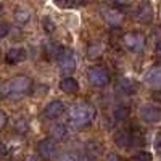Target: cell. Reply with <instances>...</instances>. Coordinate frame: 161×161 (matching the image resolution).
<instances>
[{"label":"cell","mask_w":161,"mask_h":161,"mask_svg":"<svg viewBox=\"0 0 161 161\" xmlns=\"http://www.w3.org/2000/svg\"><path fill=\"white\" fill-rule=\"evenodd\" d=\"M118 89L123 92V93H126V95H130V93H134L136 92V89H137V86H136V82L130 79V77H119V80H118Z\"/></svg>","instance_id":"obj_14"},{"label":"cell","mask_w":161,"mask_h":161,"mask_svg":"<svg viewBox=\"0 0 161 161\" xmlns=\"http://www.w3.org/2000/svg\"><path fill=\"white\" fill-rule=\"evenodd\" d=\"M136 19L142 24H148L153 19V8L148 0H142L136 10Z\"/></svg>","instance_id":"obj_7"},{"label":"cell","mask_w":161,"mask_h":161,"mask_svg":"<svg viewBox=\"0 0 161 161\" xmlns=\"http://www.w3.org/2000/svg\"><path fill=\"white\" fill-rule=\"evenodd\" d=\"M37 153L42 156V159L55 158V155H57V142H55V139L48 137V139L40 140L39 145H37Z\"/></svg>","instance_id":"obj_6"},{"label":"cell","mask_w":161,"mask_h":161,"mask_svg":"<svg viewBox=\"0 0 161 161\" xmlns=\"http://www.w3.org/2000/svg\"><path fill=\"white\" fill-rule=\"evenodd\" d=\"M60 90H63L64 93H74L79 90V84L74 77H64L60 82Z\"/></svg>","instance_id":"obj_15"},{"label":"cell","mask_w":161,"mask_h":161,"mask_svg":"<svg viewBox=\"0 0 161 161\" xmlns=\"http://www.w3.org/2000/svg\"><path fill=\"white\" fill-rule=\"evenodd\" d=\"M55 3L60 8H71L74 5V0H55Z\"/></svg>","instance_id":"obj_24"},{"label":"cell","mask_w":161,"mask_h":161,"mask_svg":"<svg viewBox=\"0 0 161 161\" xmlns=\"http://www.w3.org/2000/svg\"><path fill=\"white\" fill-rule=\"evenodd\" d=\"M15 19H16L19 24H26V23L31 19V11L26 10V8H18L16 13H15Z\"/></svg>","instance_id":"obj_19"},{"label":"cell","mask_w":161,"mask_h":161,"mask_svg":"<svg viewBox=\"0 0 161 161\" xmlns=\"http://www.w3.org/2000/svg\"><path fill=\"white\" fill-rule=\"evenodd\" d=\"M0 13H2V5H0Z\"/></svg>","instance_id":"obj_33"},{"label":"cell","mask_w":161,"mask_h":161,"mask_svg":"<svg viewBox=\"0 0 161 161\" xmlns=\"http://www.w3.org/2000/svg\"><path fill=\"white\" fill-rule=\"evenodd\" d=\"M32 87V80L28 76H16L11 77L10 80L3 82L0 86V97L7 98V97H19L28 93Z\"/></svg>","instance_id":"obj_2"},{"label":"cell","mask_w":161,"mask_h":161,"mask_svg":"<svg viewBox=\"0 0 161 161\" xmlns=\"http://www.w3.org/2000/svg\"><path fill=\"white\" fill-rule=\"evenodd\" d=\"M40 159H42V156H40L39 153L37 155H29L28 158H26V161H40Z\"/></svg>","instance_id":"obj_31"},{"label":"cell","mask_w":161,"mask_h":161,"mask_svg":"<svg viewBox=\"0 0 161 161\" xmlns=\"http://www.w3.org/2000/svg\"><path fill=\"white\" fill-rule=\"evenodd\" d=\"M140 118L145 121V123H158V121L161 119V110L156 108V106L153 105H145L140 108Z\"/></svg>","instance_id":"obj_9"},{"label":"cell","mask_w":161,"mask_h":161,"mask_svg":"<svg viewBox=\"0 0 161 161\" xmlns=\"http://www.w3.org/2000/svg\"><path fill=\"white\" fill-rule=\"evenodd\" d=\"M42 24H44V29L47 32H53V31H55V23H53L48 16H44L42 18Z\"/></svg>","instance_id":"obj_22"},{"label":"cell","mask_w":161,"mask_h":161,"mask_svg":"<svg viewBox=\"0 0 161 161\" xmlns=\"http://www.w3.org/2000/svg\"><path fill=\"white\" fill-rule=\"evenodd\" d=\"M7 123H8V116H7V113H5L3 110H0V130H2V129L7 126Z\"/></svg>","instance_id":"obj_25"},{"label":"cell","mask_w":161,"mask_h":161,"mask_svg":"<svg viewBox=\"0 0 161 161\" xmlns=\"http://www.w3.org/2000/svg\"><path fill=\"white\" fill-rule=\"evenodd\" d=\"M129 113H130V110H129L127 105H119L113 110V116H114L116 121H124L129 116Z\"/></svg>","instance_id":"obj_17"},{"label":"cell","mask_w":161,"mask_h":161,"mask_svg":"<svg viewBox=\"0 0 161 161\" xmlns=\"http://www.w3.org/2000/svg\"><path fill=\"white\" fill-rule=\"evenodd\" d=\"M7 153H8V150H7V145L0 142V159H3V158L7 156Z\"/></svg>","instance_id":"obj_29"},{"label":"cell","mask_w":161,"mask_h":161,"mask_svg":"<svg viewBox=\"0 0 161 161\" xmlns=\"http://www.w3.org/2000/svg\"><path fill=\"white\" fill-rule=\"evenodd\" d=\"M134 161H153V158L148 152H139L137 155H134Z\"/></svg>","instance_id":"obj_23"},{"label":"cell","mask_w":161,"mask_h":161,"mask_svg":"<svg viewBox=\"0 0 161 161\" xmlns=\"http://www.w3.org/2000/svg\"><path fill=\"white\" fill-rule=\"evenodd\" d=\"M52 137L55 139V140H61V139H64L66 137V134H68V129H66V126L64 124H55L52 127Z\"/></svg>","instance_id":"obj_18"},{"label":"cell","mask_w":161,"mask_h":161,"mask_svg":"<svg viewBox=\"0 0 161 161\" xmlns=\"http://www.w3.org/2000/svg\"><path fill=\"white\" fill-rule=\"evenodd\" d=\"M64 48L60 45V44H57V42H48L47 45H45V52H47V55L48 57H52V58H58L60 57V53L63 52Z\"/></svg>","instance_id":"obj_16"},{"label":"cell","mask_w":161,"mask_h":161,"mask_svg":"<svg viewBox=\"0 0 161 161\" xmlns=\"http://www.w3.org/2000/svg\"><path fill=\"white\" fill-rule=\"evenodd\" d=\"M145 80L155 89H161V64H156L145 74Z\"/></svg>","instance_id":"obj_12"},{"label":"cell","mask_w":161,"mask_h":161,"mask_svg":"<svg viewBox=\"0 0 161 161\" xmlns=\"http://www.w3.org/2000/svg\"><path fill=\"white\" fill-rule=\"evenodd\" d=\"M86 150H87V153L90 156H98L102 153V147H100V143L97 140H89L87 145H86Z\"/></svg>","instance_id":"obj_20"},{"label":"cell","mask_w":161,"mask_h":161,"mask_svg":"<svg viewBox=\"0 0 161 161\" xmlns=\"http://www.w3.org/2000/svg\"><path fill=\"white\" fill-rule=\"evenodd\" d=\"M64 113V103L61 100H52L50 103H47V106L44 108L42 114L47 119H57Z\"/></svg>","instance_id":"obj_8"},{"label":"cell","mask_w":161,"mask_h":161,"mask_svg":"<svg viewBox=\"0 0 161 161\" xmlns=\"http://www.w3.org/2000/svg\"><path fill=\"white\" fill-rule=\"evenodd\" d=\"M111 2L116 5V7H127L130 3V0H111Z\"/></svg>","instance_id":"obj_28"},{"label":"cell","mask_w":161,"mask_h":161,"mask_svg":"<svg viewBox=\"0 0 161 161\" xmlns=\"http://www.w3.org/2000/svg\"><path fill=\"white\" fill-rule=\"evenodd\" d=\"M103 13V18L106 19V23L111 24V26H119L121 21H123V13H121L119 10H113V8H103L102 10Z\"/></svg>","instance_id":"obj_13"},{"label":"cell","mask_w":161,"mask_h":161,"mask_svg":"<svg viewBox=\"0 0 161 161\" xmlns=\"http://www.w3.org/2000/svg\"><path fill=\"white\" fill-rule=\"evenodd\" d=\"M10 32V26L7 23H0V39H3Z\"/></svg>","instance_id":"obj_26"},{"label":"cell","mask_w":161,"mask_h":161,"mask_svg":"<svg viewBox=\"0 0 161 161\" xmlns=\"http://www.w3.org/2000/svg\"><path fill=\"white\" fill-rule=\"evenodd\" d=\"M58 61V66H60V69L64 73V74H69L76 69V57H74V53L73 50H63L60 53V57L57 58Z\"/></svg>","instance_id":"obj_4"},{"label":"cell","mask_w":161,"mask_h":161,"mask_svg":"<svg viewBox=\"0 0 161 161\" xmlns=\"http://www.w3.org/2000/svg\"><path fill=\"white\" fill-rule=\"evenodd\" d=\"M106 161H121V159H119V156H118V155L111 153V155H108V158H106Z\"/></svg>","instance_id":"obj_32"},{"label":"cell","mask_w":161,"mask_h":161,"mask_svg":"<svg viewBox=\"0 0 161 161\" xmlns=\"http://www.w3.org/2000/svg\"><path fill=\"white\" fill-rule=\"evenodd\" d=\"M124 45L134 53H140L145 47V37L140 32H129L124 36Z\"/></svg>","instance_id":"obj_5"},{"label":"cell","mask_w":161,"mask_h":161,"mask_svg":"<svg viewBox=\"0 0 161 161\" xmlns=\"http://www.w3.org/2000/svg\"><path fill=\"white\" fill-rule=\"evenodd\" d=\"M26 57H28V53H26L24 48L18 47V48H10L7 53H5V61L8 64H18L21 61L26 60Z\"/></svg>","instance_id":"obj_10"},{"label":"cell","mask_w":161,"mask_h":161,"mask_svg":"<svg viewBox=\"0 0 161 161\" xmlns=\"http://www.w3.org/2000/svg\"><path fill=\"white\" fill-rule=\"evenodd\" d=\"M113 139H114V143L118 145V147H121V148H126V147H129L130 143H132V132L129 130V129H119V130H116L114 132V136H113Z\"/></svg>","instance_id":"obj_11"},{"label":"cell","mask_w":161,"mask_h":161,"mask_svg":"<svg viewBox=\"0 0 161 161\" xmlns=\"http://www.w3.org/2000/svg\"><path fill=\"white\" fill-rule=\"evenodd\" d=\"M28 129H29V124H28V121H26L24 118H19L15 123V130L19 132V134H26Z\"/></svg>","instance_id":"obj_21"},{"label":"cell","mask_w":161,"mask_h":161,"mask_svg":"<svg viewBox=\"0 0 161 161\" xmlns=\"http://www.w3.org/2000/svg\"><path fill=\"white\" fill-rule=\"evenodd\" d=\"M93 119H95V108L90 103H77L69 110V124L74 129L82 130L89 127L93 123Z\"/></svg>","instance_id":"obj_1"},{"label":"cell","mask_w":161,"mask_h":161,"mask_svg":"<svg viewBox=\"0 0 161 161\" xmlns=\"http://www.w3.org/2000/svg\"><path fill=\"white\" fill-rule=\"evenodd\" d=\"M87 77H89V82L95 87H103L110 82V73L105 68H102V66H93V68H90L87 73Z\"/></svg>","instance_id":"obj_3"},{"label":"cell","mask_w":161,"mask_h":161,"mask_svg":"<svg viewBox=\"0 0 161 161\" xmlns=\"http://www.w3.org/2000/svg\"><path fill=\"white\" fill-rule=\"evenodd\" d=\"M60 161H77V158H76L74 155H69V153H66V155H63V156L60 158Z\"/></svg>","instance_id":"obj_30"},{"label":"cell","mask_w":161,"mask_h":161,"mask_svg":"<svg viewBox=\"0 0 161 161\" xmlns=\"http://www.w3.org/2000/svg\"><path fill=\"white\" fill-rule=\"evenodd\" d=\"M155 150L161 152V132H158L155 136Z\"/></svg>","instance_id":"obj_27"}]
</instances>
